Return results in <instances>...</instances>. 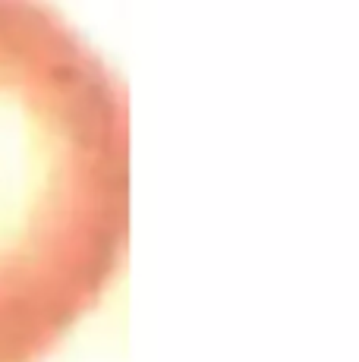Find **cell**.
<instances>
[{"instance_id": "6da1fadb", "label": "cell", "mask_w": 359, "mask_h": 362, "mask_svg": "<svg viewBox=\"0 0 359 362\" xmlns=\"http://www.w3.org/2000/svg\"><path fill=\"white\" fill-rule=\"evenodd\" d=\"M129 240V104L47 0H0V362H45Z\"/></svg>"}]
</instances>
